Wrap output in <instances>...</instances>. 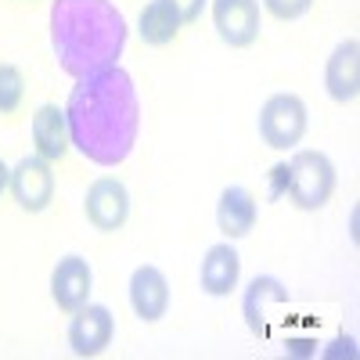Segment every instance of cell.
Here are the masks:
<instances>
[{
  "label": "cell",
  "mask_w": 360,
  "mask_h": 360,
  "mask_svg": "<svg viewBox=\"0 0 360 360\" xmlns=\"http://www.w3.org/2000/svg\"><path fill=\"white\" fill-rule=\"evenodd\" d=\"M112 335H115V317H112L108 307L83 303L79 310H72L65 339H69V349L76 356H98V353H105Z\"/></svg>",
  "instance_id": "obj_7"
},
{
  "label": "cell",
  "mask_w": 360,
  "mask_h": 360,
  "mask_svg": "<svg viewBox=\"0 0 360 360\" xmlns=\"http://www.w3.org/2000/svg\"><path fill=\"white\" fill-rule=\"evenodd\" d=\"M8 188L18 202L22 213H44V209L54 202V173H51V162L40 159V155H25L18 159V166L11 169V180Z\"/></svg>",
  "instance_id": "obj_6"
},
{
  "label": "cell",
  "mask_w": 360,
  "mask_h": 360,
  "mask_svg": "<svg viewBox=\"0 0 360 360\" xmlns=\"http://www.w3.org/2000/svg\"><path fill=\"white\" fill-rule=\"evenodd\" d=\"M288 166V198L295 209L303 213H314V209L328 205L335 191V166L324 152H314V148H299V152L285 162Z\"/></svg>",
  "instance_id": "obj_3"
},
{
  "label": "cell",
  "mask_w": 360,
  "mask_h": 360,
  "mask_svg": "<svg viewBox=\"0 0 360 360\" xmlns=\"http://www.w3.org/2000/svg\"><path fill=\"white\" fill-rule=\"evenodd\" d=\"M213 25L227 47H252L259 40V0H213Z\"/></svg>",
  "instance_id": "obj_9"
},
{
  "label": "cell",
  "mask_w": 360,
  "mask_h": 360,
  "mask_svg": "<svg viewBox=\"0 0 360 360\" xmlns=\"http://www.w3.org/2000/svg\"><path fill=\"white\" fill-rule=\"evenodd\" d=\"M130 307L144 324H155L169 310V281L159 266H137L130 274Z\"/></svg>",
  "instance_id": "obj_12"
},
{
  "label": "cell",
  "mask_w": 360,
  "mask_h": 360,
  "mask_svg": "<svg viewBox=\"0 0 360 360\" xmlns=\"http://www.w3.org/2000/svg\"><path fill=\"white\" fill-rule=\"evenodd\" d=\"M314 8V0H263V11L274 15L278 22H295Z\"/></svg>",
  "instance_id": "obj_18"
},
{
  "label": "cell",
  "mask_w": 360,
  "mask_h": 360,
  "mask_svg": "<svg viewBox=\"0 0 360 360\" xmlns=\"http://www.w3.org/2000/svg\"><path fill=\"white\" fill-rule=\"evenodd\" d=\"M83 213L105 234L123 231V224L130 220V191H127V184L119 176H98L94 184L86 188Z\"/></svg>",
  "instance_id": "obj_5"
},
{
  "label": "cell",
  "mask_w": 360,
  "mask_h": 360,
  "mask_svg": "<svg viewBox=\"0 0 360 360\" xmlns=\"http://www.w3.org/2000/svg\"><path fill=\"white\" fill-rule=\"evenodd\" d=\"M288 353H292V356H307V353H314V339H288Z\"/></svg>",
  "instance_id": "obj_21"
},
{
  "label": "cell",
  "mask_w": 360,
  "mask_h": 360,
  "mask_svg": "<svg viewBox=\"0 0 360 360\" xmlns=\"http://www.w3.org/2000/svg\"><path fill=\"white\" fill-rule=\"evenodd\" d=\"M65 123L72 148L94 166H119L127 162L137 134H141V98L134 76L127 69H105L86 79H76Z\"/></svg>",
  "instance_id": "obj_1"
},
{
  "label": "cell",
  "mask_w": 360,
  "mask_h": 360,
  "mask_svg": "<svg viewBox=\"0 0 360 360\" xmlns=\"http://www.w3.org/2000/svg\"><path fill=\"white\" fill-rule=\"evenodd\" d=\"M90 288H94V270L90 263L76 252L62 256L51 270V299L58 303V310H79L83 303H90Z\"/></svg>",
  "instance_id": "obj_8"
},
{
  "label": "cell",
  "mask_w": 360,
  "mask_h": 360,
  "mask_svg": "<svg viewBox=\"0 0 360 360\" xmlns=\"http://www.w3.org/2000/svg\"><path fill=\"white\" fill-rule=\"evenodd\" d=\"M8 180H11V169L4 166V159H0V195L8 191Z\"/></svg>",
  "instance_id": "obj_22"
},
{
  "label": "cell",
  "mask_w": 360,
  "mask_h": 360,
  "mask_svg": "<svg viewBox=\"0 0 360 360\" xmlns=\"http://www.w3.org/2000/svg\"><path fill=\"white\" fill-rule=\"evenodd\" d=\"M238 278H242V256L231 242H217L209 245L205 256H202V266H198V281H202V292L205 295H231L238 288Z\"/></svg>",
  "instance_id": "obj_13"
},
{
  "label": "cell",
  "mask_w": 360,
  "mask_h": 360,
  "mask_svg": "<svg viewBox=\"0 0 360 360\" xmlns=\"http://www.w3.org/2000/svg\"><path fill=\"white\" fill-rule=\"evenodd\" d=\"M307 105L303 98L295 94H274L266 98L263 108H259V137L266 148H274V152H288L303 141L307 134Z\"/></svg>",
  "instance_id": "obj_4"
},
{
  "label": "cell",
  "mask_w": 360,
  "mask_h": 360,
  "mask_svg": "<svg viewBox=\"0 0 360 360\" xmlns=\"http://www.w3.org/2000/svg\"><path fill=\"white\" fill-rule=\"evenodd\" d=\"M270 180H274V191H270V195H281V191L288 188V166H285V162L274 166V169H270Z\"/></svg>",
  "instance_id": "obj_20"
},
{
  "label": "cell",
  "mask_w": 360,
  "mask_h": 360,
  "mask_svg": "<svg viewBox=\"0 0 360 360\" xmlns=\"http://www.w3.org/2000/svg\"><path fill=\"white\" fill-rule=\"evenodd\" d=\"M22 98H25V76H22V69L0 62V115L18 112Z\"/></svg>",
  "instance_id": "obj_17"
},
{
  "label": "cell",
  "mask_w": 360,
  "mask_h": 360,
  "mask_svg": "<svg viewBox=\"0 0 360 360\" xmlns=\"http://www.w3.org/2000/svg\"><path fill=\"white\" fill-rule=\"evenodd\" d=\"M33 144H37V155L47 159V162L65 159V152L72 148L69 123H65V108L40 105V108L33 112Z\"/></svg>",
  "instance_id": "obj_15"
},
{
  "label": "cell",
  "mask_w": 360,
  "mask_h": 360,
  "mask_svg": "<svg viewBox=\"0 0 360 360\" xmlns=\"http://www.w3.org/2000/svg\"><path fill=\"white\" fill-rule=\"evenodd\" d=\"M169 4L176 8V15H180V22H195V18H202V8L209 4V0H169Z\"/></svg>",
  "instance_id": "obj_19"
},
{
  "label": "cell",
  "mask_w": 360,
  "mask_h": 360,
  "mask_svg": "<svg viewBox=\"0 0 360 360\" xmlns=\"http://www.w3.org/2000/svg\"><path fill=\"white\" fill-rule=\"evenodd\" d=\"M324 90H328V98L339 101V105L356 101V94H360V44H356V37L335 44V51L328 54Z\"/></svg>",
  "instance_id": "obj_10"
},
{
  "label": "cell",
  "mask_w": 360,
  "mask_h": 360,
  "mask_svg": "<svg viewBox=\"0 0 360 360\" xmlns=\"http://www.w3.org/2000/svg\"><path fill=\"white\" fill-rule=\"evenodd\" d=\"M285 303H288L285 281H278L274 274L252 278L245 295H242V314H245L249 332L256 339H270V307H285Z\"/></svg>",
  "instance_id": "obj_11"
},
{
  "label": "cell",
  "mask_w": 360,
  "mask_h": 360,
  "mask_svg": "<svg viewBox=\"0 0 360 360\" xmlns=\"http://www.w3.org/2000/svg\"><path fill=\"white\" fill-rule=\"evenodd\" d=\"M180 15L169 0H152V4H144L141 11V22H137V33L148 47H166L180 37Z\"/></svg>",
  "instance_id": "obj_16"
},
{
  "label": "cell",
  "mask_w": 360,
  "mask_h": 360,
  "mask_svg": "<svg viewBox=\"0 0 360 360\" xmlns=\"http://www.w3.org/2000/svg\"><path fill=\"white\" fill-rule=\"evenodd\" d=\"M259 220V205H256V195L242 184H231L220 191V202H217V227L227 242H238L245 238Z\"/></svg>",
  "instance_id": "obj_14"
},
{
  "label": "cell",
  "mask_w": 360,
  "mask_h": 360,
  "mask_svg": "<svg viewBox=\"0 0 360 360\" xmlns=\"http://www.w3.org/2000/svg\"><path fill=\"white\" fill-rule=\"evenodd\" d=\"M51 47L72 79L119 65L127 47V18L112 0H54Z\"/></svg>",
  "instance_id": "obj_2"
}]
</instances>
